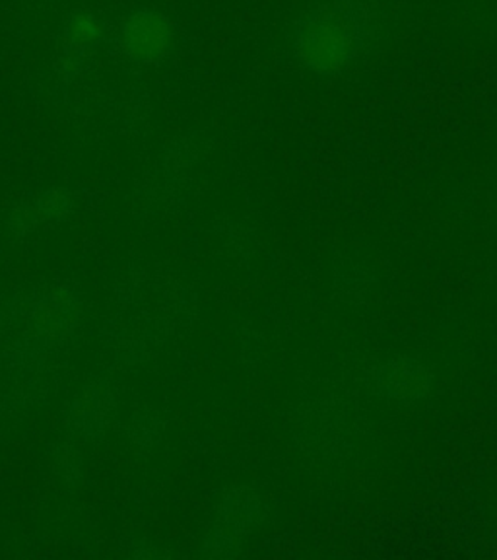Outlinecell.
Wrapping results in <instances>:
<instances>
[{"label": "cell", "instance_id": "1", "mask_svg": "<svg viewBox=\"0 0 497 560\" xmlns=\"http://www.w3.org/2000/svg\"><path fill=\"white\" fill-rule=\"evenodd\" d=\"M379 32L374 0H311L292 22L289 47L307 74L336 79L374 49Z\"/></svg>", "mask_w": 497, "mask_h": 560}, {"label": "cell", "instance_id": "2", "mask_svg": "<svg viewBox=\"0 0 497 560\" xmlns=\"http://www.w3.org/2000/svg\"><path fill=\"white\" fill-rule=\"evenodd\" d=\"M174 45L175 24L156 9L134 10L119 27V47L137 65H162L174 51Z\"/></svg>", "mask_w": 497, "mask_h": 560}, {"label": "cell", "instance_id": "3", "mask_svg": "<svg viewBox=\"0 0 497 560\" xmlns=\"http://www.w3.org/2000/svg\"><path fill=\"white\" fill-rule=\"evenodd\" d=\"M102 35H104V27L94 14L74 12L64 24L67 51L62 62H70V70H76V62L80 65L87 51L96 49L97 44L102 42Z\"/></svg>", "mask_w": 497, "mask_h": 560}]
</instances>
